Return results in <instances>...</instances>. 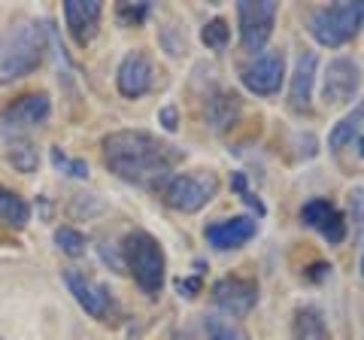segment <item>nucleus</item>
I'll return each instance as SVG.
<instances>
[{"label":"nucleus","mask_w":364,"mask_h":340,"mask_svg":"<svg viewBox=\"0 0 364 340\" xmlns=\"http://www.w3.org/2000/svg\"><path fill=\"white\" fill-rule=\"evenodd\" d=\"M349 219H352V228H358V222L364 219V188H352L349 191Z\"/></svg>","instance_id":"cd10ccee"},{"label":"nucleus","mask_w":364,"mask_h":340,"mask_svg":"<svg viewBox=\"0 0 364 340\" xmlns=\"http://www.w3.org/2000/svg\"><path fill=\"white\" fill-rule=\"evenodd\" d=\"M100 155H104V164L109 174H116L124 183L146 191H161L170 183L173 167L182 158L176 146L158 140L155 134L140 128L107 134L100 140Z\"/></svg>","instance_id":"f257e3e1"},{"label":"nucleus","mask_w":364,"mask_h":340,"mask_svg":"<svg viewBox=\"0 0 364 340\" xmlns=\"http://www.w3.org/2000/svg\"><path fill=\"white\" fill-rule=\"evenodd\" d=\"M316 67L318 58L316 52L304 49L294 61V70H291V83H289V110L294 116H310L313 110V85H316Z\"/></svg>","instance_id":"2eb2a0df"},{"label":"nucleus","mask_w":364,"mask_h":340,"mask_svg":"<svg viewBox=\"0 0 364 340\" xmlns=\"http://www.w3.org/2000/svg\"><path fill=\"white\" fill-rule=\"evenodd\" d=\"M0 340H4V337H0Z\"/></svg>","instance_id":"72a5a7b5"},{"label":"nucleus","mask_w":364,"mask_h":340,"mask_svg":"<svg viewBox=\"0 0 364 340\" xmlns=\"http://www.w3.org/2000/svg\"><path fill=\"white\" fill-rule=\"evenodd\" d=\"M52 116V97L49 92H28L16 97L9 107L0 112V131L4 137H25V131L49 122Z\"/></svg>","instance_id":"6e6552de"},{"label":"nucleus","mask_w":364,"mask_h":340,"mask_svg":"<svg viewBox=\"0 0 364 340\" xmlns=\"http://www.w3.org/2000/svg\"><path fill=\"white\" fill-rule=\"evenodd\" d=\"M158 122L164 124V131H176L179 128V112H176V107H164L161 112H158Z\"/></svg>","instance_id":"c756f323"},{"label":"nucleus","mask_w":364,"mask_h":340,"mask_svg":"<svg viewBox=\"0 0 364 340\" xmlns=\"http://www.w3.org/2000/svg\"><path fill=\"white\" fill-rule=\"evenodd\" d=\"M361 88V67L352 58L328 61L322 73V100L328 107H346Z\"/></svg>","instance_id":"9d476101"},{"label":"nucleus","mask_w":364,"mask_h":340,"mask_svg":"<svg viewBox=\"0 0 364 340\" xmlns=\"http://www.w3.org/2000/svg\"><path fill=\"white\" fill-rule=\"evenodd\" d=\"M64 282H67V289H70V294L76 298V304L91 316V319L112 322L119 316V304H116V298H112V292L104 286V282L91 280L85 270L64 267Z\"/></svg>","instance_id":"423d86ee"},{"label":"nucleus","mask_w":364,"mask_h":340,"mask_svg":"<svg viewBox=\"0 0 364 340\" xmlns=\"http://www.w3.org/2000/svg\"><path fill=\"white\" fill-rule=\"evenodd\" d=\"M213 304L231 319L249 316L258 304V282L249 277H222L213 286Z\"/></svg>","instance_id":"9b49d317"},{"label":"nucleus","mask_w":364,"mask_h":340,"mask_svg":"<svg viewBox=\"0 0 364 340\" xmlns=\"http://www.w3.org/2000/svg\"><path fill=\"white\" fill-rule=\"evenodd\" d=\"M301 222L306 225V228H313L325 237L331 246H340L346 240V231H349V225L343 219V213H340L331 201H325V198H313V201H306L304 207H301Z\"/></svg>","instance_id":"ddd939ff"},{"label":"nucleus","mask_w":364,"mask_h":340,"mask_svg":"<svg viewBox=\"0 0 364 340\" xmlns=\"http://www.w3.org/2000/svg\"><path fill=\"white\" fill-rule=\"evenodd\" d=\"M291 340H331V331L325 325V316L318 307H298L291 319Z\"/></svg>","instance_id":"a211bd4d"},{"label":"nucleus","mask_w":364,"mask_h":340,"mask_svg":"<svg viewBox=\"0 0 364 340\" xmlns=\"http://www.w3.org/2000/svg\"><path fill=\"white\" fill-rule=\"evenodd\" d=\"M328 274H331V265H325V262H316L310 270H306V277L316 280V282H318V280H325Z\"/></svg>","instance_id":"7c9ffc66"},{"label":"nucleus","mask_w":364,"mask_h":340,"mask_svg":"<svg viewBox=\"0 0 364 340\" xmlns=\"http://www.w3.org/2000/svg\"><path fill=\"white\" fill-rule=\"evenodd\" d=\"M6 140V158L18 174H33L40 167V149L28 137H4Z\"/></svg>","instance_id":"aec40b11"},{"label":"nucleus","mask_w":364,"mask_h":340,"mask_svg":"<svg viewBox=\"0 0 364 340\" xmlns=\"http://www.w3.org/2000/svg\"><path fill=\"white\" fill-rule=\"evenodd\" d=\"M49 31L40 21H18L0 40V85L31 76L46 58Z\"/></svg>","instance_id":"f03ea898"},{"label":"nucleus","mask_w":364,"mask_h":340,"mask_svg":"<svg viewBox=\"0 0 364 340\" xmlns=\"http://www.w3.org/2000/svg\"><path fill=\"white\" fill-rule=\"evenodd\" d=\"M200 40H203V46H207V49L225 52L228 49V40H231V28H228L225 18H210L207 25L200 28Z\"/></svg>","instance_id":"5701e85b"},{"label":"nucleus","mask_w":364,"mask_h":340,"mask_svg":"<svg viewBox=\"0 0 364 340\" xmlns=\"http://www.w3.org/2000/svg\"><path fill=\"white\" fill-rule=\"evenodd\" d=\"M364 25V0L361 4H334V6H322L313 9L306 18V31L318 46L328 49H340L355 37Z\"/></svg>","instance_id":"20e7f679"},{"label":"nucleus","mask_w":364,"mask_h":340,"mask_svg":"<svg viewBox=\"0 0 364 340\" xmlns=\"http://www.w3.org/2000/svg\"><path fill=\"white\" fill-rule=\"evenodd\" d=\"M152 13L149 0H140V4H119L116 6V21L122 28H140Z\"/></svg>","instance_id":"b1692460"},{"label":"nucleus","mask_w":364,"mask_h":340,"mask_svg":"<svg viewBox=\"0 0 364 340\" xmlns=\"http://www.w3.org/2000/svg\"><path fill=\"white\" fill-rule=\"evenodd\" d=\"M52 164H55V170H61V174L73 176V179H85L88 176V164L82 161V158H70L61 146H52Z\"/></svg>","instance_id":"a878e982"},{"label":"nucleus","mask_w":364,"mask_h":340,"mask_svg":"<svg viewBox=\"0 0 364 340\" xmlns=\"http://www.w3.org/2000/svg\"><path fill=\"white\" fill-rule=\"evenodd\" d=\"M0 222L9 225V228H25L31 222V207L28 201L13 188L0 186Z\"/></svg>","instance_id":"412c9836"},{"label":"nucleus","mask_w":364,"mask_h":340,"mask_svg":"<svg viewBox=\"0 0 364 340\" xmlns=\"http://www.w3.org/2000/svg\"><path fill=\"white\" fill-rule=\"evenodd\" d=\"M152 83H155V64L149 58V52H146V49H131L122 58L119 70H116L119 95L128 97V100H136V97L149 95Z\"/></svg>","instance_id":"f8f14e48"},{"label":"nucleus","mask_w":364,"mask_h":340,"mask_svg":"<svg viewBox=\"0 0 364 340\" xmlns=\"http://www.w3.org/2000/svg\"><path fill=\"white\" fill-rule=\"evenodd\" d=\"M240 79L252 95H261V97L277 95L282 79H286V55L279 49L252 55V58L240 67Z\"/></svg>","instance_id":"1a4fd4ad"},{"label":"nucleus","mask_w":364,"mask_h":340,"mask_svg":"<svg viewBox=\"0 0 364 340\" xmlns=\"http://www.w3.org/2000/svg\"><path fill=\"white\" fill-rule=\"evenodd\" d=\"M258 234V222L252 216H231V219H219V222H210L203 228V237L213 249L219 253H228V249H240L246 246L252 237Z\"/></svg>","instance_id":"dca6fc26"},{"label":"nucleus","mask_w":364,"mask_h":340,"mask_svg":"<svg viewBox=\"0 0 364 340\" xmlns=\"http://www.w3.org/2000/svg\"><path fill=\"white\" fill-rule=\"evenodd\" d=\"M231 188L243 198L246 207H252V210H255V216H264V213H267V210H264V203H261V198L246 186V174H231Z\"/></svg>","instance_id":"bb28decb"},{"label":"nucleus","mask_w":364,"mask_h":340,"mask_svg":"<svg viewBox=\"0 0 364 340\" xmlns=\"http://www.w3.org/2000/svg\"><path fill=\"white\" fill-rule=\"evenodd\" d=\"M355 149H358V158H364V131L358 134V140H355Z\"/></svg>","instance_id":"2f4dec72"},{"label":"nucleus","mask_w":364,"mask_h":340,"mask_svg":"<svg viewBox=\"0 0 364 340\" xmlns=\"http://www.w3.org/2000/svg\"><path fill=\"white\" fill-rule=\"evenodd\" d=\"M361 274H364V246H361Z\"/></svg>","instance_id":"473e14b6"},{"label":"nucleus","mask_w":364,"mask_h":340,"mask_svg":"<svg viewBox=\"0 0 364 340\" xmlns=\"http://www.w3.org/2000/svg\"><path fill=\"white\" fill-rule=\"evenodd\" d=\"M55 243H58V249L61 253H67V255H85V234L82 231H76V228H70V225H61V228H55Z\"/></svg>","instance_id":"393cba45"},{"label":"nucleus","mask_w":364,"mask_h":340,"mask_svg":"<svg viewBox=\"0 0 364 340\" xmlns=\"http://www.w3.org/2000/svg\"><path fill=\"white\" fill-rule=\"evenodd\" d=\"M200 286H203V282H200V277H179L176 280V292L182 294V298H198V294H200Z\"/></svg>","instance_id":"c85d7f7f"},{"label":"nucleus","mask_w":364,"mask_h":340,"mask_svg":"<svg viewBox=\"0 0 364 340\" xmlns=\"http://www.w3.org/2000/svg\"><path fill=\"white\" fill-rule=\"evenodd\" d=\"M119 249H122V262L134 274V282L140 286V292L149 294V298H158L167 277V255L161 243L149 231H131L124 234Z\"/></svg>","instance_id":"7ed1b4c3"},{"label":"nucleus","mask_w":364,"mask_h":340,"mask_svg":"<svg viewBox=\"0 0 364 340\" xmlns=\"http://www.w3.org/2000/svg\"><path fill=\"white\" fill-rule=\"evenodd\" d=\"M361 131H364V104H358L355 110L349 112V116H343L331 128V134H328V149H331L334 155L343 152L346 146H352V143L358 140Z\"/></svg>","instance_id":"6ab92c4d"},{"label":"nucleus","mask_w":364,"mask_h":340,"mask_svg":"<svg viewBox=\"0 0 364 340\" xmlns=\"http://www.w3.org/2000/svg\"><path fill=\"white\" fill-rule=\"evenodd\" d=\"M240 95L237 92H213L207 97V122H210V128L213 131H228V128H234V122L240 119Z\"/></svg>","instance_id":"f3484780"},{"label":"nucleus","mask_w":364,"mask_h":340,"mask_svg":"<svg viewBox=\"0 0 364 340\" xmlns=\"http://www.w3.org/2000/svg\"><path fill=\"white\" fill-rule=\"evenodd\" d=\"M203 328H207V337L210 340H249L246 334V328L231 319V316H219V313H213L203 319Z\"/></svg>","instance_id":"4be33fe9"},{"label":"nucleus","mask_w":364,"mask_h":340,"mask_svg":"<svg viewBox=\"0 0 364 340\" xmlns=\"http://www.w3.org/2000/svg\"><path fill=\"white\" fill-rule=\"evenodd\" d=\"M219 195V176L215 174H173L170 183L161 188V198L170 210L176 213H198Z\"/></svg>","instance_id":"39448f33"},{"label":"nucleus","mask_w":364,"mask_h":340,"mask_svg":"<svg viewBox=\"0 0 364 340\" xmlns=\"http://www.w3.org/2000/svg\"><path fill=\"white\" fill-rule=\"evenodd\" d=\"M279 4L273 0H240L237 4V21H240V43L249 55L264 52L273 25H277Z\"/></svg>","instance_id":"0eeeda50"},{"label":"nucleus","mask_w":364,"mask_h":340,"mask_svg":"<svg viewBox=\"0 0 364 340\" xmlns=\"http://www.w3.org/2000/svg\"><path fill=\"white\" fill-rule=\"evenodd\" d=\"M100 18H104V4H97V0H67L64 4L67 33H70L73 43L82 49L97 37Z\"/></svg>","instance_id":"4468645a"}]
</instances>
